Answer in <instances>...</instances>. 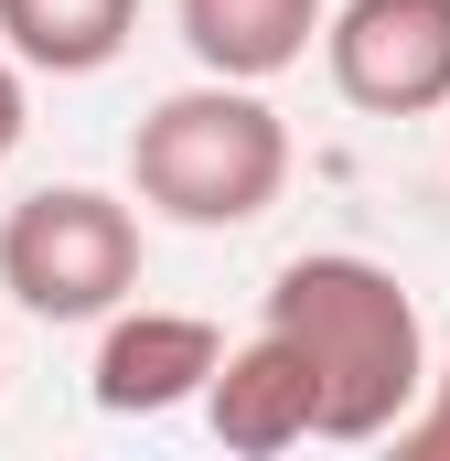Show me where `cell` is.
Listing matches in <instances>:
<instances>
[{
	"label": "cell",
	"mask_w": 450,
	"mask_h": 461,
	"mask_svg": "<svg viewBox=\"0 0 450 461\" xmlns=\"http://www.w3.org/2000/svg\"><path fill=\"white\" fill-rule=\"evenodd\" d=\"M0 290L32 322H108L140 290V215L97 183H43L0 215Z\"/></svg>",
	"instance_id": "3"
},
{
	"label": "cell",
	"mask_w": 450,
	"mask_h": 461,
	"mask_svg": "<svg viewBox=\"0 0 450 461\" xmlns=\"http://www.w3.org/2000/svg\"><path fill=\"white\" fill-rule=\"evenodd\" d=\"M279 344L311 365V397H322V440L364 451V440H397V419L418 408L429 386V322L408 301L397 268L354 258V247H311L268 279V312H257Z\"/></svg>",
	"instance_id": "1"
},
{
	"label": "cell",
	"mask_w": 450,
	"mask_h": 461,
	"mask_svg": "<svg viewBox=\"0 0 450 461\" xmlns=\"http://www.w3.org/2000/svg\"><path fill=\"white\" fill-rule=\"evenodd\" d=\"M225 333L204 312H129L118 301L108 333H97V365H86V397L108 408V419H172V408H194L204 397V375H215Z\"/></svg>",
	"instance_id": "5"
},
{
	"label": "cell",
	"mask_w": 450,
	"mask_h": 461,
	"mask_svg": "<svg viewBox=\"0 0 450 461\" xmlns=\"http://www.w3.org/2000/svg\"><path fill=\"white\" fill-rule=\"evenodd\" d=\"M129 183H140L150 215H172L194 236L257 226L290 194V118L268 108L257 86H236V76L172 86L161 108L129 129Z\"/></svg>",
	"instance_id": "2"
},
{
	"label": "cell",
	"mask_w": 450,
	"mask_h": 461,
	"mask_svg": "<svg viewBox=\"0 0 450 461\" xmlns=\"http://www.w3.org/2000/svg\"><path fill=\"white\" fill-rule=\"evenodd\" d=\"M22 129H32V97H22V65L0 54V161L22 150Z\"/></svg>",
	"instance_id": "10"
},
{
	"label": "cell",
	"mask_w": 450,
	"mask_h": 461,
	"mask_svg": "<svg viewBox=\"0 0 450 461\" xmlns=\"http://www.w3.org/2000/svg\"><path fill=\"white\" fill-rule=\"evenodd\" d=\"M440 118H450V108H440Z\"/></svg>",
	"instance_id": "11"
},
{
	"label": "cell",
	"mask_w": 450,
	"mask_h": 461,
	"mask_svg": "<svg viewBox=\"0 0 450 461\" xmlns=\"http://www.w3.org/2000/svg\"><path fill=\"white\" fill-rule=\"evenodd\" d=\"M397 451H408V461H450V365H429L418 408L397 419Z\"/></svg>",
	"instance_id": "9"
},
{
	"label": "cell",
	"mask_w": 450,
	"mask_h": 461,
	"mask_svg": "<svg viewBox=\"0 0 450 461\" xmlns=\"http://www.w3.org/2000/svg\"><path fill=\"white\" fill-rule=\"evenodd\" d=\"M322 11L333 0H172V32H183V54L204 76L268 86V76H290L322 43Z\"/></svg>",
	"instance_id": "7"
},
{
	"label": "cell",
	"mask_w": 450,
	"mask_h": 461,
	"mask_svg": "<svg viewBox=\"0 0 450 461\" xmlns=\"http://www.w3.org/2000/svg\"><path fill=\"white\" fill-rule=\"evenodd\" d=\"M333 97L364 118H440L450 108V0H343L322 11Z\"/></svg>",
	"instance_id": "4"
},
{
	"label": "cell",
	"mask_w": 450,
	"mask_h": 461,
	"mask_svg": "<svg viewBox=\"0 0 450 461\" xmlns=\"http://www.w3.org/2000/svg\"><path fill=\"white\" fill-rule=\"evenodd\" d=\"M204 429H215L236 461H279V451H301V440H322L311 365L257 322V333H247V344H225L215 375H204Z\"/></svg>",
	"instance_id": "6"
},
{
	"label": "cell",
	"mask_w": 450,
	"mask_h": 461,
	"mask_svg": "<svg viewBox=\"0 0 450 461\" xmlns=\"http://www.w3.org/2000/svg\"><path fill=\"white\" fill-rule=\"evenodd\" d=\"M140 32V0H0V54L22 76H108Z\"/></svg>",
	"instance_id": "8"
}]
</instances>
